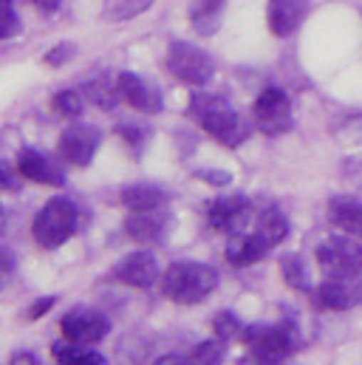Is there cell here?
<instances>
[{"label":"cell","mask_w":362,"mask_h":365,"mask_svg":"<svg viewBox=\"0 0 362 365\" xmlns=\"http://www.w3.org/2000/svg\"><path fill=\"white\" fill-rule=\"evenodd\" d=\"M215 286H218V272L212 267L195 264V261L173 264V267H167V272L162 274L165 297L179 303V306H195V303L207 300Z\"/></svg>","instance_id":"2"},{"label":"cell","mask_w":362,"mask_h":365,"mask_svg":"<svg viewBox=\"0 0 362 365\" xmlns=\"http://www.w3.org/2000/svg\"><path fill=\"white\" fill-rule=\"evenodd\" d=\"M167 224H170V218H167L165 207L162 210H145V212H133L125 221V232L139 244H153L167 232Z\"/></svg>","instance_id":"17"},{"label":"cell","mask_w":362,"mask_h":365,"mask_svg":"<svg viewBox=\"0 0 362 365\" xmlns=\"http://www.w3.org/2000/svg\"><path fill=\"white\" fill-rule=\"evenodd\" d=\"M3 9H6V17H3V40H9L14 31H17V14H14V0H3Z\"/></svg>","instance_id":"29"},{"label":"cell","mask_w":362,"mask_h":365,"mask_svg":"<svg viewBox=\"0 0 362 365\" xmlns=\"http://www.w3.org/2000/svg\"><path fill=\"white\" fill-rule=\"evenodd\" d=\"M280 272H283V280H286L291 289H297V292H311V277H309V269H306V264H303L300 255H286V258L280 261Z\"/></svg>","instance_id":"24"},{"label":"cell","mask_w":362,"mask_h":365,"mask_svg":"<svg viewBox=\"0 0 362 365\" xmlns=\"http://www.w3.org/2000/svg\"><path fill=\"white\" fill-rule=\"evenodd\" d=\"M252 116H255L258 130L267 136H280V133L291 130V125H294L291 99L283 88H264L261 96L255 99Z\"/></svg>","instance_id":"7"},{"label":"cell","mask_w":362,"mask_h":365,"mask_svg":"<svg viewBox=\"0 0 362 365\" xmlns=\"http://www.w3.org/2000/svg\"><path fill=\"white\" fill-rule=\"evenodd\" d=\"M153 6V0H119L113 9H110V17L113 20H130L142 11H148Z\"/></svg>","instance_id":"28"},{"label":"cell","mask_w":362,"mask_h":365,"mask_svg":"<svg viewBox=\"0 0 362 365\" xmlns=\"http://www.w3.org/2000/svg\"><path fill=\"white\" fill-rule=\"evenodd\" d=\"M17 173H20V179L34 184H51V187H63L66 184L63 168L54 159H48L46 153L34 150V148H23L17 153Z\"/></svg>","instance_id":"12"},{"label":"cell","mask_w":362,"mask_h":365,"mask_svg":"<svg viewBox=\"0 0 362 365\" xmlns=\"http://www.w3.org/2000/svg\"><path fill=\"white\" fill-rule=\"evenodd\" d=\"M167 68L170 74L187 83V86H207L212 80V60L207 51H201L198 46L192 43H173L170 51H167Z\"/></svg>","instance_id":"6"},{"label":"cell","mask_w":362,"mask_h":365,"mask_svg":"<svg viewBox=\"0 0 362 365\" xmlns=\"http://www.w3.org/2000/svg\"><path fill=\"white\" fill-rule=\"evenodd\" d=\"M83 91H86V99H88L90 105L105 108V110L116 108V102L122 99V96H119V88H116V83H110V80H105V77H96V80L86 83Z\"/></svg>","instance_id":"23"},{"label":"cell","mask_w":362,"mask_h":365,"mask_svg":"<svg viewBox=\"0 0 362 365\" xmlns=\"http://www.w3.org/2000/svg\"><path fill=\"white\" fill-rule=\"evenodd\" d=\"M252 218V204L247 195H224L210 201L207 207V221L215 232L221 235H238Z\"/></svg>","instance_id":"9"},{"label":"cell","mask_w":362,"mask_h":365,"mask_svg":"<svg viewBox=\"0 0 362 365\" xmlns=\"http://www.w3.org/2000/svg\"><path fill=\"white\" fill-rule=\"evenodd\" d=\"M198 176H201V179H210V184H218V187L232 182L229 173H212V170H204V173H198Z\"/></svg>","instance_id":"33"},{"label":"cell","mask_w":362,"mask_h":365,"mask_svg":"<svg viewBox=\"0 0 362 365\" xmlns=\"http://www.w3.org/2000/svg\"><path fill=\"white\" fill-rule=\"evenodd\" d=\"M51 357L57 363H68V365H105V357L99 351H93L88 343H77V340H63L51 349Z\"/></svg>","instance_id":"20"},{"label":"cell","mask_w":362,"mask_h":365,"mask_svg":"<svg viewBox=\"0 0 362 365\" xmlns=\"http://www.w3.org/2000/svg\"><path fill=\"white\" fill-rule=\"evenodd\" d=\"M221 17H224V0H195L190 9V20L198 34H215Z\"/></svg>","instance_id":"21"},{"label":"cell","mask_w":362,"mask_h":365,"mask_svg":"<svg viewBox=\"0 0 362 365\" xmlns=\"http://www.w3.org/2000/svg\"><path fill=\"white\" fill-rule=\"evenodd\" d=\"M212 331H215V337H221V340H235L238 334H244V326H241V320L232 314V312H221L218 317H215V323H212Z\"/></svg>","instance_id":"27"},{"label":"cell","mask_w":362,"mask_h":365,"mask_svg":"<svg viewBox=\"0 0 362 365\" xmlns=\"http://www.w3.org/2000/svg\"><path fill=\"white\" fill-rule=\"evenodd\" d=\"M116 88L125 105H130L133 110H145V113H153L162 108V96L153 91L142 77L130 74V71H122L116 77Z\"/></svg>","instance_id":"15"},{"label":"cell","mask_w":362,"mask_h":365,"mask_svg":"<svg viewBox=\"0 0 362 365\" xmlns=\"http://www.w3.org/2000/svg\"><path fill=\"white\" fill-rule=\"evenodd\" d=\"M311 303L326 312H348L362 303V280L360 274L351 277H329L317 289H311Z\"/></svg>","instance_id":"8"},{"label":"cell","mask_w":362,"mask_h":365,"mask_svg":"<svg viewBox=\"0 0 362 365\" xmlns=\"http://www.w3.org/2000/svg\"><path fill=\"white\" fill-rule=\"evenodd\" d=\"M116 280L133 286V289H150L159 280V261L150 252H130L116 264Z\"/></svg>","instance_id":"13"},{"label":"cell","mask_w":362,"mask_h":365,"mask_svg":"<svg viewBox=\"0 0 362 365\" xmlns=\"http://www.w3.org/2000/svg\"><path fill=\"white\" fill-rule=\"evenodd\" d=\"M258 232L269 241L272 247H277V244L289 235V221H286V215H283L277 207H267V210L258 215Z\"/></svg>","instance_id":"22"},{"label":"cell","mask_w":362,"mask_h":365,"mask_svg":"<svg viewBox=\"0 0 362 365\" xmlns=\"http://www.w3.org/2000/svg\"><path fill=\"white\" fill-rule=\"evenodd\" d=\"M77 230V207L68 198H51L46 207L34 215L31 235L43 250H57L63 247Z\"/></svg>","instance_id":"3"},{"label":"cell","mask_w":362,"mask_h":365,"mask_svg":"<svg viewBox=\"0 0 362 365\" xmlns=\"http://www.w3.org/2000/svg\"><path fill=\"white\" fill-rule=\"evenodd\" d=\"M83 99L86 96L80 91H60L51 99V108H54V113H60L66 119H74V116L83 113Z\"/></svg>","instance_id":"25"},{"label":"cell","mask_w":362,"mask_h":365,"mask_svg":"<svg viewBox=\"0 0 362 365\" xmlns=\"http://www.w3.org/2000/svg\"><path fill=\"white\" fill-rule=\"evenodd\" d=\"M309 14V0H269V31L274 37H289L300 29Z\"/></svg>","instance_id":"14"},{"label":"cell","mask_w":362,"mask_h":365,"mask_svg":"<svg viewBox=\"0 0 362 365\" xmlns=\"http://www.w3.org/2000/svg\"><path fill=\"white\" fill-rule=\"evenodd\" d=\"M329 224L351 238H362V201L354 195H337L329 204Z\"/></svg>","instance_id":"16"},{"label":"cell","mask_w":362,"mask_h":365,"mask_svg":"<svg viewBox=\"0 0 362 365\" xmlns=\"http://www.w3.org/2000/svg\"><path fill=\"white\" fill-rule=\"evenodd\" d=\"M60 329L68 340H77V343H99L105 334H108V317L93 312V309H71L63 320H60Z\"/></svg>","instance_id":"11"},{"label":"cell","mask_w":362,"mask_h":365,"mask_svg":"<svg viewBox=\"0 0 362 365\" xmlns=\"http://www.w3.org/2000/svg\"><path fill=\"white\" fill-rule=\"evenodd\" d=\"M249 354L258 363H283L294 354L297 349V337L289 326H252L244 331Z\"/></svg>","instance_id":"5"},{"label":"cell","mask_w":362,"mask_h":365,"mask_svg":"<svg viewBox=\"0 0 362 365\" xmlns=\"http://www.w3.org/2000/svg\"><path fill=\"white\" fill-rule=\"evenodd\" d=\"M51 306H54V297H43V300H37V303L29 309V314H26V317H29V320H37V317H40L43 312H48Z\"/></svg>","instance_id":"31"},{"label":"cell","mask_w":362,"mask_h":365,"mask_svg":"<svg viewBox=\"0 0 362 365\" xmlns=\"http://www.w3.org/2000/svg\"><path fill=\"white\" fill-rule=\"evenodd\" d=\"M119 133L125 136V142H128V145H142V136H139V133H142V128H133V125H122V128H119Z\"/></svg>","instance_id":"32"},{"label":"cell","mask_w":362,"mask_h":365,"mask_svg":"<svg viewBox=\"0 0 362 365\" xmlns=\"http://www.w3.org/2000/svg\"><path fill=\"white\" fill-rule=\"evenodd\" d=\"M317 267L329 277H351L362 272V244L351 235L326 238L317 247Z\"/></svg>","instance_id":"4"},{"label":"cell","mask_w":362,"mask_h":365,"mask_svg":"<svg viewBox=\"0 0 362 365\" xmlns=\"http://www.w3.org/2000/svg\"><path fill=\"white\" fill-rule=\"evenodd\" d=\"M167 192L156 184H130L122 190V204L130 212H145V210H162L167 204Z\"/></svg>","instance_id":"19"},{"label":"cell","mask_w":362,"mask_h":365,"mask_svg":"<svg viewBox=\"0 0 362 365\" xmlns=\"http://www.w3.org/2000/svg\"><path fill=\"white\" fill-rule=\"evenodd\" d=\"M31 3L37 6V11H46V14L57 11V6H60V0H31Z\"/></svg>","instance_id":"34"},{"label":"cell","mask_w":362,"mask_h":365,"mask_svg":"<svg viewBox=\"0 0 362 365\" xmlns=\"http://www.w3.org/2000/svg\"><path fill=\"white\" fill-rule=\"evenodd\" d=\"M99 142H102L99 128H93V125H71L60 136V156L74 168H86V165H90Z\"/></svg>","instance_id":"10"},{"label":"cell","mask_w":362,"mask_h":365,"mask_svg":"<svg viewBox=\"0 0 362 365\" xmlns=\"http://www.w3.org/2000/svg\"><path fill=\"white\" fill-rule=\"evenodd\" d=\"M272 250V244L255 230L252 235L247 232H238L229 247H227V261L232 267H249V264H258L261 258H267V252Z\"/></svg>","instance_id":"18"},{"label":"cell","mask_w":362,"mask_h":365,"mask_svg":"<svg viewBox=\"0 0 362 365\" xmlns=\"http://www.w3.org/2000/svg\"><path fill=\"white\" fill-rule=\"evenodd\" d=\"M11 363H37V357L34 354H14Z\"/></svg>","instance_id":"35"},{"label":"cell","mask_w":362,"mask_h":365,"mask_svg":"<svg viewBox=\"0 0 362 365\" xmlns=\"http://www.w3.org/2000/svg\"><path fill=\"white\" fill-rule=\"evenodd\" d=\"M68 57H74V46H71V43H60L51 54H46V63H48V66H60V63H66Z\"/></svg>","instance_id":"30"},{"label":"cell","mask_w":362,"mask_h":365,"mask_svg":"<svg viewBox=\"0 0 362 365\" xmlns=\"http://www.w3.org/2000/svg\"><path fill=\"white\" fill-rule=\"evenodd\" d=\"M190 113L215 142H221L227 148H235L249 136V128L241 119V113L221 96L195 93L192 102H190Z\"/></svg>","instance_id":"1"},{"label":"cell","mask_w":362,"mask_h":365,"mask_svg":"<svg viewBox=\"0 0 362 365\" xmlns=\"http://www.w3.org/2000/svg\"><path fill=\"white\" fill-rule=\"evenodd\" d=\"M227 351V340L215 337V340H204L201 346H195L190 351V363H218Z\"/></svg>","instance_id":"26"}]
</instances>
